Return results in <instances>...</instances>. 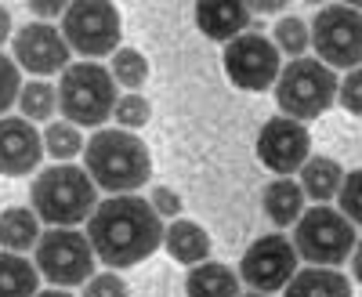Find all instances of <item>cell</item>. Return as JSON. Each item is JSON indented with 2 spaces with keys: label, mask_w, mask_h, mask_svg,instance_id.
Wrapping results in <instances>:
<instances>
[{
  "label": "cell",
  "mask_w": 362,
  "mask_h": 297,
  "mask_svg": "<svg viewBox=\"0 0 362 297\" xmlns=\"http://www.w3.org/2000/svg\"><path fill=\"white\" fill-rule=\"evenodd\" d=\"M87 240L109 269H131L163 247V218L145 196H109L87 218Z\"/></svg>",
  "instance_id": "1"
},
{
  "label": "cell",
  "mask_w": 362,
  "mask_h": 297,
  "mask_svg": "<svg viewBox=\"0 0 362 297\" xmlns=\"http://www.w3.org/2000/svg\"><path fill=\"white\" fill-rule=\"evenodd\" d=\"M83 170L90 174V182L98 189L112 196H127L148 182L153 156H148V145L134 131L105 127V131H95V138L83 145Z\"/></svg>",
  "instance_id": "2"
},
{
  "label": "cell",
  "mask_w": 362,
  "mask_h": 297,
  "mask_svg": "<svg viewBox=\"0 0 362 297\" xmlns=\"http://www.w3.org/2000/svg\"><path fill=\"white\" fill-rule=\"evenodd\" d=\"M95 182H90V174L76 163H54L47 170L37 174L33 182V211L40 221L54 225V228H73L80 221H87L95 214Z\"/></svg>",
  "instance_id": "3"
},
{
  "label": "cell",
  "mask_w": 362,
  "mask_h": 297,
  "mask_svg": "<svg viewBox=\"0 0 362 297\" xmlns=\"http://www.w3.org/2000/svg\"><path fill=\"white\" fill-rule=\"evenodd\" d=\"M58 109L76 127H102L116 112V80L98 62H76L58 80Z\"/></svg>",
  "instance_id": "4"
},
{
  "label": "cell",
  "mask_w": 362,
  "mask_h": 297,
  "mask_svg": "<svg viewBox=\"0 0 362 297\" xmlns=\"http://www.w3.org/2000/svg\"><path fill=\"white\" fill-rule=\"evenodd\" d=\"M337 73L319 58H293L276 80V102L290 120H315L337 102Z\"/></svg>",
  "instance_id": "5"
},
{
  "label": "cell",
  "mask_w": 362,
  "mask_h": 297,
  "mask_svg": "<svg viewBox=\"0 0 362 297\" xmlns=\"http://www.w3.org/2000/svg\"><path fill=\"white\" fill-rule=\"evenodd\" d=\"M293 250L305 257L308 264H319V269H337L344 264L355 250V225L341 214L329 211L326 203L312 206V211L300 214L297 221V235H293Z\"/></svg>",
  "instance_id": "6"
},
{
  "label": "cell",
  "mask_w": 362,
  "mask_h": 297,
  "mask_svg": "<svg viewBox=\"0 0 362 297\" xmlns=\"http://www.w3.org/2000/svg\"><path fill=\"white\" fill-rule=\"evenodd\" d=\"M312 44L329 69L362 66V11L351 4H326L312 22Z\"/></svg>",
  "instance_id": "7"
},
{
  "label": "cell",
  "mask_w": 362,
  "mask_h": 297,
  "mask_svg": "<svg viewBox=\"0 0 362 297\" xmlns=\"http://www.w3.org/2000/svg\"><path fill=\"white\" fill-rule=\"evenodd\" d=\"M37 272L54 283L58 290L80 286L95 272V250L90 240L80 235L76 228H51L37 240Z\"/></svg>",
  "instance_id": "8"
},
{
  "label": "cell",
  "mask_w": 362,
  "mask_h": 297,
  "mask_svg": "<svg viewBox=\"0 0 362 297\" xmlns=\"http://www.w3.org/2000/svg\"><path fill=\"white\" fill-rule=\"evenodd\" d=\"M62 37L69 51L98 58V54H116L119 40V11L109 0H76L66 8Z\"/></svg>",
  "instance_id": "9"
},
{
  "label": "cell",
  "mask_w": 362,
  "mask_h": 297,
  "mask_svg": "<svg viewBox=\"0 0 362 297\" xmlns=\"http://www.w3.org/2000/svg\"><path fill=\"white\" fill-rule=\"evenodd\" d=\"M225 73L239 91H268L279 80V47L261 33H243L225 44Z\"/></svg>",
  "instance_id": "10"
},
{
  "label": "cell",
  "mask_w": 362,
  "mask_h": 297,
  "mask_svg": "<svg viewBox=\"0 0 362 297\" xmlns=\"http://www.w3.org/2000/svg\"><path fill=\"white\" fill-rule=\"evenodd\" d=\"M239 276H243L254 293H276L283 290L293 276H297V250L286 235H264L257 240L247 254H243V264H239Z\"/></svg>",
  "instance_id": "11"
},
{
  "label": "cell",
  "mask_w": 362,
  "mask_h": 297,
  "mask_svg": "<svg viewBox=\"0 0 362 297\" xmlns=\"http://www.w3.org/2000/svg\"><path fill=\"white\" fill-rule=\"evenodd\" d=\"M312 138L308 127H300L290 116H272L257 134V160L279 177H290L297 167H305V160L312 156Z\"/></svg>",
  "instance_id": "12"
},
{
  "label": "cell",
  "mask_w": 362,
  "mask_h": 297,
  "mask_svg": "<svg viewBox=\"0 0 362 297\" xmlns=\"http://www.w3.org/2000/svg\"><path fill=\"white\" fill-rule=\"evenodd\" d=\"M11 51H15V66L29 69L33 76H51V73L69 69V44L62 37V29H54L47 22L22 25L11 40Z\"/></svg>",
  "instance_id": "13"
},
{
  "label": "cell",
  "mask_w": 362,
  "mask_h": 297,
  "mask_svg": "<svg viewBox=\"0 0 362 297\" xmlns=\"http://www.w3.org/2000/svg\"><path fill=\"white\" fill-rule=\"evenodd\" d=\"M44 160V138L22 116H0V174L22 177L33 174Z\"/></svg>",
  "instance_id": "14"
},
{
  "label": "cell",
  "mask_w": 362,
  "mask_h": 297,
  "mask_svg": "<svg viewBox=\"0 0 362 297\" xmlns=\"http://www.w3.org/2000/svg\"><path fill=\"white\" fill-rule=\"evenodd\" d=\"M196 25H199L203 37L232 44L235 37L247 33L250 8L235 4V0H203V4H196Z\"/></svg>",
  "instance_id": "15"
},
{
  "label": "cell",
  "mask_w": 362,
  "mask_h": 297,
  "mask_svg": "<svg viewBox=\"0 0 362 297\" xmlns=\"http://www.w3.org/2000/svg\"><path fill=\"white\" fill-rule=\"evenodd\" d=\"M163 247L174 261L181 264H203L206 254H210V235L196 225V221H185L177 218L174 225L163 228Z\"/></svg>",
  "instance_id": "16"
},
{
  "label": "cell",
  "mask_w": 362,
  "mask_h": 297,
  "mask_svg": "<svg viewBox=\"0 0 362 297\" xmlns=\"http://www.w3.org/2000/svg\"><path fill=\"white\" fill-rule=\"evenodd\" d=\"M283 297H351V283L348 276L334 272V269H300L286 286H283Z\"/></svg>",
  "instance_id": "17"
},
{
  "label": "cell",
  "mask_w": 362,
  "mask_h": 297,
  "mask_svg": "<svg viewBox=\"0 0 362 297\" xmlns=\"http://www.w3.org/2000/svg\"><path fill=\"white\" fill-rule=\"evenodd\" d=\"M341 182H344V170L329 156H308L305 167H300V192L312 196L315 203H329L341 192Z\"/></svg>",
  "instance_id": "18"
},
{
  "label": "cell",
  "mask_w": 362,
  "mask_h": 297,
  "mask_svg": "<svg viewBox=\"0 0 362 297\" xmlns=\"http://www.w3.org/2000/svg\"><path fill=\"white\" fill-rule=\"evenodd\" d=\"M185 290H189V297H239V279L228 264L203 261V264H192Z\"/></svg>",
  "instance_id": "19"
},
{
  "label": "cell",
  "mask_w": 362,
  "mask_h": 297,
  "mask_svg": "<svg viewBox=\"0 0 362 297\" xmlns=\"http://www.w3.org/2000/svg\"><path fill=\"white\" fill-rule=\"evenodd\" d=\"M37 211H25V206H11V211L0 214V247L22 254L29 247H37L40 240V225H37Z\"/></svg>",
  "instance_id": "20"
},
{
  "label": "cell",
  "mask_w": 362,
  "mask_h": 297,
  "mask_svg": "<svg viewBox=\"0 0 362 297\" xmlns=\"http://www.w3.org/2000/svg\"><path fill=\"white\" fill-rule=\"evenodd\" d=\"M264 214L276 225H297L305 214V192L290 177H279L264 189Z\"/></svg>",
  "instance_id": "21"
},
{
  "label": "cell",
  "mask_w": 362,
  "mask_h": 297,
  "mask_svg": "<svg viewBox=\"0 0 362 297\" xmlns=\"http://www.w3.org/2000/svg\"><path fill=\"white\" fill-rule=\"evenodd\" d=\"M37 264L22 254L0 250V297H37Z\"/></svg>",
  "instance_id": "22"
},
{
  "label": "cell",
  "mask_w": 362,
  "mask_h": 297,
  "mask_svg": "<svg viewBox=\"0 0 362 297\" xmlns=\"http://www.w3.org/2000/svg\"><path fill=\"white\" fill-rule=\"evenodd\" d=\"M83 145H87V141L80 138V127L69 124V120L44 127V153H47L51 160H58V163H69L73 156H80Z\"/></svg>",
  "instance_id": "23"
},
{
  "label": "cell",
  "mask_w": 362,
  "mask_h": 297,
  "mask_svg": "<svg viewBox=\"0 0 362 297\" xmlns=\"http://www.w3.org/2000/svg\"><path fill=\"white\" fill-rule=\"evenodd\" d=\"M18 105H22V120H51L58 109V87H51L44 80L25 83L18 95Z\"/></svg>",
  "instance_id": "24"
},
{
  "label": "cell",
  "mask_w": 362,
  "mask_h": 297,
  "mask_svg": "<svg viewBox=\"0 0 362 297\" xmlns=\"http://www.w3.org/2000/svg\"><path fill=\"white\" fill-rule=\"evenodd\" d=\"M109 73H112V80H116V83H124L127 91L134 95L138 87L148 80V62H145V54H141V51L124 47V51H116V54H112Z\"/></svg>",
  "instance_id": "25"
},
{
  "label": "cell",
  "mask_w": 362,
  "mask_h": 297,
  "mask_svg": "<svg viewBox=\"0 0 362 297\" xmlns=\"http://www.w3.org/2000/svg\"><path fill=\"white\" fill-rule=\"evenodd\" d=\"M272 40H276L279 54H290V58H305L308 44H312V29L300 22L297 15H286L276 22V33H272Z\"/></svg>",
  "instance_id": "26"
},
{
  "label": "cell",
  "mask_w": 362,
  "mask_h": 297,
  "mask_svg": "<svg viewBox=\"0 0 362 297\" xmlns=\"http://www.w3.org/2000/svg\"><path fill=\"white\" fill-rule=\"evenodd\" d=\"M341 214L351 221V225H362V167L344 174V182H341Z\"/></svg>",
  "instance_id": "27"
},
{
  "label": "cell",
  "mask_w": 362,
  "mask_h": 297,
  "mask_svg": "<svg viewBox=\"0 0 362 297\" xmlns=\"http://www.w3.org/2000/svg\"><path fill=\"white\" fill-rule=\"evenodd\" d=\"M148 102L141 95H124V98H116V124L124 127V131H134V127H145L148 124Z\"/></svg>",
  "instance_id": "28"
},
{
  "label": "cell",
  "mask_w": 362,
  "mask_h": 297,
  "mask_svg": "<svg viewBox=\"0 0 362 297\" xmlns=\"http://www.w3.org/2000/svg\"><path fill=\"white\" fill-rule=\"evenodd\" d=\"M22 95V69L8 54H0V116H4Z\"/></svg>",
  "instance_id": "29"
},
{
  "label": "cell",
  "mask_w": 362,
  "mask_h": 297,
  "mask_svg": "<svg viewBox=\"0 0 362 297\" xmlns=\"http://www.w3.org/2000/svg\"><path fill=\"white\" fill-rule=\"evenodd\" d=\"M337 102H341L351 116H362V66L351 69V73L341 80V87H337Z\"/></svg>",
  "instance_id": "30"
},
{
  "label": "cell",
  "mask_w": 362,
  "mask_h": 297,
  "mask_svg": "<svg viewBox=\"0 0 362 297\" xmlns=\"http://www.w3.org/2000/svg\"><path fill=\"white\" fill-rule=\"evenodd\" d=\"M83 297H127V283L116 272H102L83 283Z\"/></svg>",
  "instance_id": "31"
},
{
  "label": "cell",
  "mask_w": 362,
  "mask_h": 297,
  "mask_svg": "<svg viewBox=\"0 0 362 297\" xmlns=\"http://www.w3.org/2000/svg\"><path fill=\"white\" fill-rule=\"evenodd\" d=\"M148 203L156 206V214H160V218H174V214H181V196L170 192L167 185H156V189H153V199H148Z\"/></svg>",
  "instance_id": "32"
},
{
  "label": "cell",
  "mask_w": 362,
  "mask_h": 297,
  "mask_svg": "<svg viewBox=\"0 0 362 297\" xmlns=\"http://www.w3.org/2000/svg\"><path fill=\"white\" fill-rule=\"evenodd\" d=\"M69 4H29V11H37L40 18H54V15H66Z\"/></svg>",
  "instance_id": "33"
},
{
  "label": "cell",
  "mask_w": 362,
  "mask_h": 297,
  "mask_svg": "<svg viewBox=\"0 0 362 297\" xmlns=\"http://www.w3.org/2000/svg\"><path fill=\"white\" fill-rule=\"evenodd\" d=\"M8 33H11V11H8V8H0V44L8 40Z\"/></svg>",
  "instance_id": "34"
},
{
  "label": "cell",
  "mask_w": 362,
  "mask_h": 297,
  "mask_svg": "<svg viewBox=\"0 0 362 297\" xmlns=\"http://www.w3.org/2000/svg\"><path fill=\"white\" fill-rule=\"evenodd\" d=\"M351 254H355V279L362 283V240L355 243V250H351Z\"/></svg>",
  "instance_id": "35"
},
{
  "label": "cell",
  "mask_w": 362,
  "mask_h": 297,
  "mask_svg": "<svg viewBox=\"0 0 362 297\" xmlns=\"http://www.w3.org/2000/svg\"><path fill=\"white\" fill-rule=\"evenodd\" d=\"M250 8V15L254 11H283V4H247Z\"/></svg>",
  "instance_id": "36"
},
{
  "label": "cell",
  "mask_w": 362,
  "mask_h": 297,
  "mask_svg": "<svg viewBox=\"0 0 362 297\" xmlns=\"http://www.w3.org/2000/svg\"><path fill=\"white\" fill-rule=\"evenodd\" d=\"M37 297H73V293H66V290H44V293H37Z\"/></svg>",
  "instance_id": "37"
},
{
  "label": "cell",
  "mask_w": 362,
  "mask_h": 297,
  "mask_svg": "<svg viewBox=\"0 0 362 297\" xmlns=\"http://www.w3.org/2000/svg\"><path fill=\"white\" fill-rule=\"evenodd\" d=\"M243 297H272V293H243Z\"/></svg>",
  "instance_id": "38"
}]
</instances>
